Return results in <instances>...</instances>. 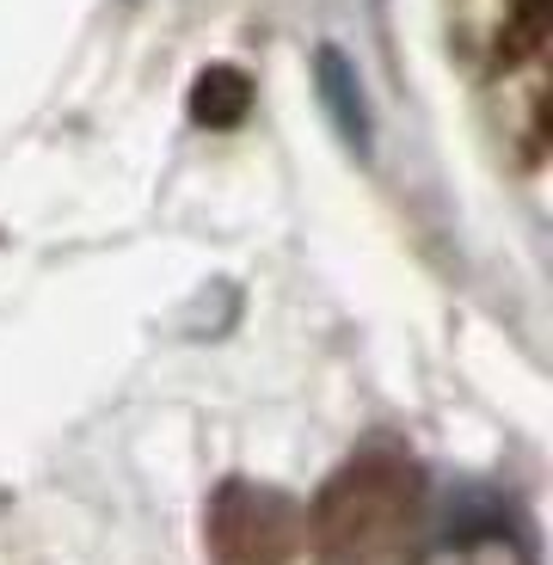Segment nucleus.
<instances>
[{"label":"nucleus","mask_w":553,"mask_h":565,"mask_svg":"<svg viewBox=\"0 0 553 565\" xmlns=\"http://www.w3.org/2000/svg\"><path fill=\"white\" fill-rule=\"evenodd\" d=\"M313 81H320V99H327V117H332V129L344 136V148H351V154H369V148H375V124H369L363 86H357V74H351V62H344L339 43H320Z\"/></svg>","instance_id":"nucleus-1"},{"label":"nucleus","mask_w":553,"mask_h":565,"mask_svg":"<svg viewBox=\"0 0 553 565\" xmlns=\"http://www.w3.org/2000/svg\"><path fill=\"white\" fill-rule=\"evenodd\" d=\"M246 105H253V81L241 68H210L191 86V117L210 129H234L246 117Z\"/></svg>","instance_id":"nucleus-2"}]
</instances>
